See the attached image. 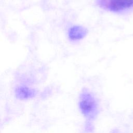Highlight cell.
Returning <instances> with one entry per match:
<instances>
[{
  "label": "cell",
  "instance_id": "obj_1",
  "mask_svg": "<svg viewBox=\"0 0 133 133\" xmlns=\"http://www.w3.org/2000/svg\"><path fill=\"white\" fill-rule=\"evenodd\" d=\"M79 108L82 114L88 120L94 119L98 113V103L95 96L84 89L79 98Z\"/></svg>",
  "mask_w": 133,
  "mask_h": 133
},
{
  "label": "cell",
  "instance_id": "obj_2",
  "mask_svg": "<svg viewBox=\"0 0 133 133\" xmlns=\"http://www.w3.org/2000/svg\"><path fill=\"white\" fill-rule=\"evenodd\" d=\"M96 5L103 9L121 12L133 7V0H96Z\"/></svg>",
  "mask_w": 133,
  "mask_h": 133
},
{
  "label": "cell",
  "instance_id": "obj_3",
  "mask_svg": "<svg viewBox=\"0 0 133 133\" xmlns=\"http://www.w3.org/2000/svg\"><path fill=\"white\" fill-rule=\"evenodd\" d=\"M88 30L85 27L81 25H75L70 27L68 31L69 39L72 42L81 40L86 36Z\"/></svg>",
  "mask_w": 133,
  "mask_h": 133
},
{
  "label": "cell",
  "instance_id": "obj_4",
  "mask_svg": "<svg viewBox=\"0 0 133 133\" xmlns=\"http://www.w3.org/2000/svg\"><path fill=\"white\" fill-rule=\"evenodd\" d=\"M16 96L21 99H26L33 97L35 94V91L30 88L26 86H19L16 89Z\"/></svg>",
  "mask_w": 133,
  "mask_h": 133
}]
</instances>
